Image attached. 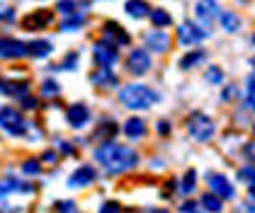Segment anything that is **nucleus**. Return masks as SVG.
<instances>
[{
    "instance_id": "nucleus-34",
    "label": "nucleus",
    "mask_w": 255,
    "mask_h": 213,
    "mask_svg": "<svg viewBox=\"0 0 255 213\" xmlns=\"http://www.w3.org/2000/svg\"><path fill=\"white\" fill-rule=\"evenodd\" d=\"M22 172L29 174V177H37V174H41L39 160H24V162H22Z\"/></svg>"
},
{
    "instance_id": "nucleus-38",
    "label": "nucleus",
    "mask_w": 255,
    "mask_h": 213,
    "mask_svg": "<svg viewBox=\"0 0 255 213\" xmlns=\"http://www.w3.org/2000/svg\"><path fill=\"white\" fill-rule=\"evenodd\" d=\"M56 211L59 213H76V204H73V201H59V204H56Z\"/></svg>"
},
{
    "instance_id": "nucleus-42",
    "label": "nucleus",
    "mask_w": 255,
    "mask_h": 213,
    "mask_svg": "<svg viewBox=\"0 0 255 213\" xmlns=\"http://www.w3.org/2000/svg\"><path fill=\"white\" fill-rule=\"evenodd\" d=\"M243 157H246V162H253V143H246V148H243Z\"/></svg>"
},
{
    "instance_id": "nucleus-7",
    "label": "nucleus",
    "mask_w": 255,
    "mask_h": 213,
    "mask_svg": "<svg viewBox=\"0 0 255 213\" xmlns=\"http://www.w3.org/2000/svg\"><path fill=\"white\" fill-rule=\"evenodd\" d=\"M93 58H95V63H98V68H112L115 63H117V49L112 46V44H107V41H98L95 46H93Z\"/></svg>"
},
{
    "instance_id": "nucleus-20",
    "label": "nucleus",
    "mask_w": 255,
    "mask_h": 213,
    "mask_svg": "<svg viewBox=\"0 0 255 213\" xmlns=\"http://www.w3.org/2000/svg\"><path fill=\"white\" fill-rule=\"evenodd\" d=\"M27 51H29V56L44 58V56H49V54L54 51V44L46 41V39H34V41L27 44Z\"/></svg>"
},
{
    "instance_id": "nucleus-35",
    "label": "nucleus",
    "mask_w": 255,
    "mask_h": 213,
    "mask_svg": "<svg viewBox=\"0 0 255 213\" xmlns=\"http://www.w3.org/2000/svg\"><path fill=\"white\" fill-rule=\"evenodd\" d=\"M180 213H204V209L197 201H185V204H180Z\"/></svg>"
},
{
    "instance_id": "nucleus-43",
    "label": "nucleus",
    "mask_w": 255,
    "mask_h": 213,
    "mask_svg": "<svg viewBox=\"0 0 255 213\" xmlns=\"http://www.w3.org/2000/svg\"><path fill=\"white\" fill-rule=\"evenodd\" d=\"M59 150L63 155H73V145H71V143H63V141H59Z\"/></svg>"
},
{
    "instance_id": "nucleus-25",
    "label": "nucleus",
    "mask_w": 255,
    "mask_h": 213,
    "mask_svg": "<svg viewBox=\"0 0 255 213\" xmlns=\"http://www.w3.org/2000/svg\"><path fill=\"white\" fill-rule=\"evenodd\" d=\"M148 15H151V22L156 24V29H165L173 22L170 12H165V10H148Z\"/></svg>"
},
{
    "instance_id": "nucleus-15",
    "label": "nucleus",
    "mask_w": 255,
    "mask_h": 213,
    "mask_svg": "<svg viewBox=\"0 0 255 213\" xmlns=\"http://www.w3.org/2000/svg\"><path fill=\"white\" fill-rule=\"evenodd\" d=\"M93 182H95V167H93V165H83V167H78L76 172L68 177V187H73V189L88 187V184H93Z\"/></svg>"
},
{
    "instance_id": "nucleus-41",
    "label": "nucleus",
    "mask_w": 255,
    "mask_h": 213,
    "mask_svg": "<svg viewBox=\"0 0 255 213\" xmlns=\"http://www.w3.org/2000/svg\"><path fill=\"white\" fill-rule=\"evenodd\" d=\"M158 134L160 136L170 134V121H163V119H160V121H158Z\"/></svg>"
},
{
    "instance_id": "nucleus-17",
    "label": "nucleus",
    "mask_w": 255,
    "mask_h": 213,
    "mask_svg": "<svg viewBox=\"0 0 255 213\" xmlns=\"http://www.w3.org/2000/svg\"><path fill=\"white\" fill-rule=\"evenodd\" d=\"M90 82L95 87H115L119 82V77L112 73V68H95L90 73Z\"/></svg>"
},
{
    "instance_id": "nucleus-23",
    "label": "nucleus",
    "mask_w": 255,
    "mask_h": 213,
    "mask_svg": "<svg viewBox=\"0 0 255 213\" xmlns=\"http://www.w3.org/2000/svg\"><path fill=\"white\" fill-rule=\"evenodd\" d=\"M199 206H202L204 211H209V213H221V211H224V204H221V199H219L216 194H212V192L202 194V201H199Z\"/></svg>"
},
{
    "instance_id": "nucleus-1",
    "label": "nucleus",
    "mask_w": 255,
    "mask_h": 213,
    "mask_svg": "<svg viewBox=\"0 0 255 213\" xmlns=\"http://www.w3.org/2000/svg\"><path fill=\"white\" fill-rule=\"evenodd\" d=\"M95 160L105 167V172L122 174L127 170H131L134 165H138V153L129 145H117V143L107 141L95 150Z\"/></svg>"
},
{
    "instance_id": "nucleus-26",
    "label": "nucleus",
    "mask_w": 255,
    "mask_h": 213,
    "mask_svg": "<svg viewBox=\"0 0 255 213\" xmlns=\"http://www.w3.org/2000/svg\"><path fill=\"white\" fill-rule=\"evenodd\" d=\"M197 172L195 170H187V172H185V179H182V182H180V187H177V189H180V194H185V196H187V194H192L197 189Z\"/></svg>"
},
{
    "instance_id": "nucleus-27",
    "label": "nucleus",
    "mask_w": 255,
    "mask_h": 213,
    "mask_svg": "<svg viewBox=\"0 0 255 213\" xmlns=\"http://www.w3.org/2000/svg\"><path fill=\"white\" fill-rule=\"evenodd\" d=\"M117 124H115V121H107V124H105V121H102V124H100V129L98 131H95V136H98V138H105V141H110V138H115V136H117Z\"/></svg>"
},
{
    "instance_id": "nucleus-28",
    "label": "nucleus",
    "mask_w": 255,
    "mask_h": 213,
    "mask_svg": "<svg viewBox=\"0 0 255 213\" xmlns=\"http://www.w3.org/2000/svg\"><path fill=\"white\" fill-rule=\"evenodd\" d=\"M59 95H61V87L56 80H44L41 82V97L51 99V97H59Z\"/></svg>"
},
{
    "instance_id": "nucleus-3",
    "label": "nucleus",
    "mask_w": 255,
    "mask_h": 213,
    "mask_svg": "<svg viewBox=\"0 0 255 213\" xmlns=\"http://www.w3.org/2000/svg\"><path fill=\"white\" fill-rule=\"evenodd\" d=\"M187 134L192 136L197 143H207V141H212V136L216 134V126L207 114L192 112L190 119H187Z\"/></svg>"
},
{
    "instance_id": "nucleus-30",
    "label": "nucleus",
    "mask_w": 255,
    "mask_h": 213,
    "mask_svg": "<svg viewBox=\"0 0 255 213\" xmlns=\"http://www.w3.org/2000/svg\"><path fill=\"white\" fill-rule=\"evenodd\" d=\"M56 10H59L61 15H66V17L68 15H76L78 12V2L76 0H59L56 2Z\"/></svg>"
},
{
    "instance_id": "nucleus-33",
    "label": "nucleus",
    "mask_w": 255,
    "mask_h": 213,
    "mask_svg": "<svg viewBox=\"0 0 255 213\" xmlns=\"http://www.w3.org/2000/svg\"><path fill=\"white\" fill-rule=\"evenodd\" d=\"M253 82H255V77H253V73L246 77V102H243V107L251 112L253 109Z\"/></svg>"
},
{
    "instance_id": "nucleus-8",
    "label": "nucleus",
    "mask_w": 255,
    "mask_h": 213,
    "mask_svg": "<svg viewBox=\"0 0 255 213\" xmlns=\"http://www.w3.org/2000/svg\"><path fill=\"white\" fill-rule=\"evenodd\" d=\"M207 184H209L212 194H216L221 201H229V199H234V196H236V189L229 184V179H226L224 174L209 172V174H207Z\"/></svg>"
},
{
    "instance_id": "nucleus-11",
    "label": "nucleus",
    "mask_w": 255,
    "mask_h": 213,
    "mask_svg": "<svg viewBox=\"0 0 255 213\" xmlns=\"http://www.w3.org/2000/svg\"><path fill=\"white\" fill-rule=\"evenodd\" d=\"M29 56L27 44L12 37H0V58H24Z\"/></svg>"
},
{
    "instance_id": "nucleus-12",
    "label": "nucleus",
    "mask_w": 255,
    "mask_h": 213,
    "mask_svg": "<svg viewBox=\"0 0 255 213\" xmlns=\"http://www.w3.org/2000/svg\"><path fill=\"white\" fill-rule=\"evenodd\" d=\"M207 34H209V32H202L195 22H182V24L177 27V41H180V44H185V46L199 44Z\"/></svg>"
},
{
    "instance_id": "nucleus-39",
    "label": "nucleus",
    "mask_w": 255,
    "mask_h": 213,
    "mask_svg": "<svg viewBox=\"0 0 255 213\" xmlns=\"http://www.w3.org/2000/svg\"><path fill=\"white\" fill-rule=\"evenodd\" d=\"M119 211H122V206L117 201H107L105 206H100V213H119Z\"/></svg>"
},
{
    "instance_id": "nucleus-16",
    "label": "nucleus",
    "mask_w": 255,
    "mask_h": 213,
    "mask_svg": "<svg viewBox=\"0 0 255 213\" xmlns=\"http://www.w3.org/2000/svg\"><path fill=\"white\" fill-rule=\"evenodd\" d=\"M195 12H197V19H199L202 24H209V22H214L216 15H219L221 10H219L216 0H197Z\"/></svg>"
},
{
    "instance_id": "nucleus-45",
    "label": "nucleus",
    "mask_w": 255,
    "mask_h": 213,
    "mask_svg": "<svg viewBox=\"0 0 255 213\" xmlns=\"http://www.w3.org/2000/svg\"><path fill=\"white\" fill-rule=\"evenodd\" d=\"M151 213H168V211H163V209H156V211H151Z\"/></svg>"
},
{
    "instance_id": "nucleus-22",
    "label": "nucleus",
    "mask_w": 255,
    "mask_h": 213,
    "mask_svg": "<svg viewBox=\"0 0 255 213\" xmlns=\"http://www.w3.org/2000/svg\"><path fill=\"white\" fill-rule=\"evenodd\" d=\"M124 10L131 15L134 19H141V17H146L148 15V2L146 0H127V5H124Z\"/></svg>"
},
{
    "instance_id": "nucleus-2",
    "label": "nucleus",
    "mask_w": 255,
    "mask_h": 213,
    "mask_svg": "<svg viewBox=\"0 0 255 213\" xmlns=\"http://www.w3.org/2000/svg\"><path fill=\"white\" fill-rule=\"evenodd\" d=\"M160 95H158L153 87L148 85H138V82H131V85H124L119 90V102L127 107V109H148L153 107Z\"/></svg>"
},
{
    "instance_id": "nucleus-32",
    "label": "nucleus",
    "mask_w": 255,
    "mask_h": 213,
    "mask_svg": "<svg viewBox=\"0 0 255 213\" xmlns=\"http://www.w3.org/2000/svg\"><path fill=\"white\" fill-rule=\"evenodd\" d=\"M238 179H243L248 184V189H253V162H246L241 170H238Z\"/></svg>"
},
{
    "instance_id": "nucleus-31",
    "label": "nucleus",
    "mask_w": 255,
    "mask_h": 213,
    "mask_svg": "<svg viewBox=\"0 0 255 213\" xmlns=\"http://www.w3.org/2000/svg\"><path fill=\"white\" fill-rule=\"evenodd\" d=\"M78 54L76 51H68L66 56H63V61H61V71H76L78 68Z\"/></svg>"
},
{
    "instance_id": "nucleus-4",
    "label": "nucleus",
    "mask_w": 255,
    "mask_h": 213,
    "mask_svg": "<svg viewBox=\"0 0 255 213\" xmlns=\"http://www.w3.org/2000/svg\"><path fill=\"white\" fill-rule=\"evenodd\" d=\"M0 129L7 136H24L29 124H24L22 114L15 107H0Z\"/></svg>"
},
{
    "instance_id": "nucleus-36",
    "label": "nucleus",
    "mask_w": 255,
    "mask_h": 213,
    "mask_svg": "<svg viewBox=\"0 0 255 213\" xmlns=\"http://www.w3.org/2000/svg\"><path fill=\"white\" fill-rule=\"evenodd\" d=\"M22 107H24V109H29V112H34V109H39V99H37V97L24 95L22 97Z\"/></svg>"
},
{
    "instance_id": "nucleus-13",
    "label": "nucleus",
    "mask_w": 255,
    "mask_h": 213,
    "mask_svg": "<svg viewBox=\"0 0 255 213\" xmlns=\"http://www.w3.org/2000/svg\"><path fill=\"white\" fill-rule=\"evenodd\" d=\"M66 121H68V126L71 129H83V126H88V121H90V107L88 104H71L68 109H66Z\"/></svg>"
},
{
    "instance_id": "nucleus-44",
    "label": "nucleus",
    "mask_w": 255,
    "mask_h": 213,
    "mask_svg": "<svg viewBox=\"0 0 255 213\" xmlns=\"http://www.w3.org/2000/svg\"><path fill=\"white\" fill-rule=\"evenodd\" d=\"M41 160H44V162H56V153H54V150H49V153H44Z\"/></svg>"
},
{
    "instance_id": "nucleus-18",
    "label": "nucleus",
    "mask_w": 255,
    "mask_h": 213,
    "mask_svg": "<svg viewBox=\"0 0 255 213\" xmlns=\"http://www.w3.org/2000/svg\"><path fill=\"white\" fill-rule=\"evenodd\" d=\"M216 19L221 22V29H226L229 34H234V32H238V29L243 27V19H241V15H238V12H234V10H224V12H219V15H216Z\"/></svg>"
},
{
    "instance_id": "nucleus-24",
    "label": "nucleus",
    "mask_w": 255,
    "mask_h": 213,
    "mask_svg": "<svg viewBox=\"0 0 255 213\" xmlns=\"http://www.w3.org/2000/svg\"><path fill=\"white\" fill-rule=\"evenodd\" d=\"M83 24H85V15H83V12L68 15V17L61 22V32H78Z\"/></svg>"
},
{
    "instance_id": "nucleus-40",
    "label": "nucleus",
    "mask_w": 255,
    "mask_h": 213,
    "mask_svg": "<svg viewBox=\"0 0 255 213\" xmlns=\"http://www.w3.org/2000/svg\"><path fill=\"white\" fill-rule=\"evenodd\" d=\"M236 92H238V87H236V85H229V87H226V90L221 92V99H224V102H229V99H231Z\"/></svg>"
},
{
    "instance_id": "nucleus-14",
    "label": "nucleus",
    "mask_w": 255,
    "mask_h": 213,
    "mask_svg": "<svg viewBox=\"0 0 255 213\" xmlns=\"http://www.w3.org/2000/svg\"><path fill=\"white\" fill-rule=\"evenodd\" d=\"M0 92L7 95V97L29 95V80H10V77H0Z\"/></svg>"
},
{
    "instance_id": "nucleus-19",
    "label": "nucleus",
    "mask_w": 255,
    "mask_h": 213,
    "mask_svg": "<svg viewBox=\"0 0 255 213\" xmlns=\"http://www.w3.org/2000/svg\"><path fill=\"white\" fill-rule=\"evenodd\" d=\"M124 136L131 138V141L143 138V136H146V124H143V119H138V116L127 119V121H124Z\"/></svg>"
},
{
    "instance_id": "nucleus-10",
    "label": "nucleus",
    "mask_w": 255,
    "mask_h": 213,
    "mask_svg": "<svg viewBox=\"0 0 255 213\" xmlns=\"http://www.w3.org/2000/svg\"><path fill=\"white\" fill-rule=\"evenodd\" d=\"M49 24H54V12L49 10H34L22 19V27L27 32H39V29H46Z\"/></svg>"
},
{
    "instance_id": "nucleus-5",
    "label": "nucleus",
    "mask_w": 255,
    "mask_h": 213,
    "mask_svg": "<svg viewBox=\"0 0 255 213\" xmlns=\"http://www.w3.org/2000/svg\"><path fill=\"white\" fill-rule=\"evenodd\" d=\"M102 37L107 44H112V46H127L131 37H129V32H124V27L117 24L115 19H107L105 24H102Z\"/></svg>"
},
{
    "instance_id": "nucleus-37",
    "label": "nucleus",
    "mask_w": 255,
    "mask_h": 213,
    "mask_svg": "<svg viewBox=\"0 0 255 213\" xmlns=\"http://www.w3.org/2000/svg\"><path fill=\"white\" fill-rule=\"evenodd\" d=\"M12 19H15V10L0 5V22H12Z\"/></svg>"
},
{
    "instance_id": "nucleus-9",
    "label": "nucleus",
    "mask_w": 255,
    "mask_h": 213,
    "mask_svg": "<svg viewBox=\"0 0 255 213\" xmlns=\"http://www.w3.org/2000/svg\"><path fill=\"white\" fill-rule=\"evenodd\" d=\"M143 44H146V49H151V51H156V54H165V51L170 49L173 39L168 37L165 29H151V32L143 34Z\"/></svg>"
},
{
    "instance_id": "nucleus-6",
    "label": "nucleus",
    "mask_w": 255,
    "mask_h": 213,
    "mask_svg": "<svg viewBox=\"0 0 255 213\" xmlns=\"http://www.w3.org/2000/svg\"><path fill=\"white\" fill-rule=\"evenodd\" d=\"M148 68H151V54L146 49H134L127 56V71L131 75H143V73H148Z\"/></svg>"
},
{
    "instance_id": "nucleus-21",
    "label": "nucleus",
    "mask_w": 255,
    "mask_h": 213,
    "mask_svg": "<svg viewBox=\"0 0 255 213\" xmlns=\"http://www.w3.org/2000/svg\"><path fill=\"white\" fill-rule=\"evenodd\" d=\"M204 61H207V51L204 49H195V51H190V54H185L180 58V68L182 71H192L195 66L204 63Z\"/></svg>"
},
{
    "instance_id": "nucleus-29",
    "label": "nucleus",
    "mask_w": 255,
    "mask_h": 213,
    "mask_svg": "<svg viewBox=\"0 0 255 213\" xmlns=\"http://www.w3.org/2000/svg\"><path fill=\"white\" fill-rule=\"evenodd\" d=\"M204 80L212 82V85H221V82H224V71H221L219 66H209V68L204 71Z\"/></svg>"
}]
</instances>
